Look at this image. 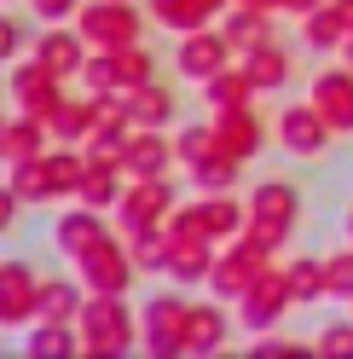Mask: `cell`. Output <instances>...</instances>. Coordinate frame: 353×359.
Segmentation results:
<instances>
[{
  "mask_svg": "<svg viewBox=\"0 0 353 359\" xmlns=\"http://www.w3.org/2000/svg\"><path fill=\"white\" fill-rule=\"evenodd\" d=\"M249 226L267 232L272 243H290L296 226H301V186L296 180H261V186H249Z\"/></svg>",
  "mask_w": 353,
  "mask_h": 359,
  "instance_id": "6",
  "label": "cell"
},
{
  "mask_svg": "<svg viewBox=\"0 0 353 359\" xmlns=\"http://www.w3.org/2000/svg\"><path fill=\"white\" fill-rule=\"evenodd\" d=\"M244 168H249V163H237V156L214 151L209 163H197V168H186V174H191V191H237Z\"/></svg>",
  "mask_w": 353,
  "mask_h": 359,
  "instance_id": "37",
  "label": "cell"
},
{
  "mask_svg": "<svg viewBox=\"0 0 353 359\" xmlns=\"http://www.w3.org/2000/svg\"><path fill=\"white\" fill-rule=\"evenodd\" d=\"M209 122H214V140L226 156H237V163H255L261 151H267L272 140V122L261 116L255 104H237V110H209Z\"/></svg>",
  "mask_w": 353,
  "mask_h": 359,
  "instance_id": "11",
  "label": "cell"
},
{
  "mask_svg": "<svg viewBox=\"0 0 353 359\" xmlns=\"http://www.w3.org/2000/svg\"><path fill=\"white\" fill-rule=\"evenodd\" d=\"M237 6H255V12H272V18H284V0H237Z\"/></svg>",
  "mask_w": 353,
  "mask_h": 359,
  "instance_id": "48",
  "label": "cell"
},
{
  "mask_svg": "<svg viewBox=\"0 0 353 359\" xmlns=\"http://www.w3.org/2000/svg\"><path fill=\"white\" fill-rule=\"evenodd\" d=\"M29 53V29H24V18H18L12 6H0V70L6 64H18Z\"/></svg>",
  "mask_w": 353,
  "mask_h": 359,
  "instance_id": "40",
  "label": "cell"
},
{
  "mask_svg": "<svg viewBox=\"0 0 353 359\" xmlns=\"http://www.w3.org/2000/svg\"><path fill=\"white\" fill-rule=\"evenodd\" d=\"M324 284H330V302L347 307V296H353V243L336 250V255H324Z\"/></svg>",
  "mask_w": 353,
  "mask_h": 359,
  "instance_id": "41",
  "label": "cell"
},
{
  "mask_svg": "<svg viewBox=\"0 0 353 359\" xmlns=\"http://www.w3.org/2000/svg\"><path fill=\"white\" fill-rule=\"evenodd\" d=\"M197 203H203V232L214 243H232L249 226V197H237V191H197Z\"/></svg>",
  "mask_w": 353,
  "mask_h": 359,
  "instance_id": "22",
  "label": "cell"
},
{
  "mask_svg": "<svg viewBox=\"0 0 353 359\" xmlns=\"http://www.w3.org/2000/svg\"><path fill=\"white\" fill-rule=\"evenodd\" d=\"M41 319V273L29 261H0V325L29 330Z\"/></svg>",
  "mask_w": 353,
  "mask_h": 359,
  "instance_id": "12",
  "label": "cell"
},
{
  "mask_svg": "<svg viewBox=\"0 0 353 359\" xmlns=\"http://www.w3.org/2000/svg\"><path fill=\"white\" fill-rule=\"evenodd\" d=\"M174 151H180V168L209 163V156L220 151V140H214V122H186V128H174Z\"/></svg>",
  "mask_w": 353,
  "mask_h": 359,
  "instance_id": "38",
  "label": "cell"
},
{
  "mask_svg": "<svg viewBox=\"0 0 353 359\" xmlns=\"http://www.w3.org/2000/svg\"><path fill=\"white\" fill-rule=\"evenodd\" d=\"M0 163H6V122H0Z\"/></svg>",
  "mask_w": 353,
  "mask_h": 359,
  "instance_id": "52",
  "label": "cell"
},
{
  "mask_svg": "<svg viewBox=\"0 0 353 359\" xmlns=\"http://www.w3.org/2000/svg\"><path fill=\"white\" fill-rule=\"evenodd\" d=\"M122 238H127V255H134L139 278L168 266V226H162V220H157V226H122Z\"/></svg>",
  "mask_w": 353,
  "mask_h": 359,
  "instance_id": "34",
  "label": "cell"
},
{
  "mask_svg": "<svg viewBox=\"0 0 353 359\" xmlns=\"http://www.w3.org/2000/svg\"><path fill=\"white\" fill-rule=\"evenodd\" d=\"M237 53H232V41L220 24H203V29H186V35H174V70H180V81H197L203 87L214 70H226Z\"/></svg>",
  "mask_w": 353,
  "mask_h": 359,
  "instance_id": "9",
  "label": "cell"
},
{
  "mask_svg": "<svg viewBox=\"0 0 353 359\" xmlns=\"http://www.w3.org/2000/svg\"><path fill=\"white\" fill-rule=\"evenodd\" d=\"M127 133H134V110H127V93H93V128H87V151L122 156Z\"/></svg>",
  "mask_w": 353,
  "mask_h": 359,
  "instance_id": "18",
  "label": "cell"
},
{
  "mask_svg": "<svg viewBox=\"0 0 353 359\" xmlns=\"http://www.w3.org/2000/svg\"><path fill=\"white\" fill-rule=\"evenodd\" d=\"M81 6H87V0H29V12L41 18V24H76Z\"/></svg>",
  "mask_w": 353,
  "mask_h": 359,
  "instance_id": "45",
  "label": "cell"
},
{
  "mask_svg": "<svg viewBox=\"0 0 353 359\" xmlns=\"http://www.w3.org/2000/svg\"><path fill=\"white\" fill-rule=\"evenodd\" d=\"M330 6L342 12V24H347V35H353V0H330Z\"/></svg>",
  "mask_w": 353,
  "mask_h": 359,
  "instance_id": "49",
  "label": "cell"
},
{
  "mask_svg": "<svg viewBox=\"0 0 353 359\" xmlns=\"http://www.w3.org/2000/svg\"><path fill=\"white\" fill-rule=\"evenodd\" d=\"M122 186H127V168H122V156H104V151H87V174H81V203H93V209H116L122 203Z\"/></svg>",
  "mask_w": 353,
  "mask_h": 359,
  "instance_id": "21",
  "label": "cell"
},
{
  "mask_svg": "<svg viewBox=\"0 0 353 359\" xmlns=\"http://www.w3.org/2000/svg\"><path fill=\"white\" fill-rule=\"evenodd\" d=\"M81 330V353L87 359H122L139 348V313L127 307V296H104V290H87V302L76 313Z\"/></svg>",
  "mask_w": 353,
  "mask_h": 359,
  "instance_id": "1",
  "label": "cell"
},
{
  "mask_svg": "<svg viewBox=\"0 0 353 359\" xmlns=\"http://www.w3.org/2000/svg\"><path fill=\"white\" fill-rule=\"evenodd\" d=\"M174 203H180L174 180L168 174H145V180H127L122 186V203L110 215H116V226H157V220L174 215Z\"/></svg>",
  "mask_w": 353,
  "mask_h": 359,
  "instance_id": "10",
  "label": "cell"
},
{
  "mask_svg": "<svg viewBox=\"0 0 353 359\" xmlns=\"http://www.w3.org/2000/svg\"><path fill=\"white\" fill-rule=\"evenodd\" d=\"M110 58H116V93H134V87L157 81V53H151L145 41H134V47H116Z\"/></svg>",
  "mask_w": 353,
  "mask_h": 359,
  "instance_id": "36",
  "label": "cell"
},
{
  "mask_svg": "<svg viewBox=\"0 0 353 359\" xmlns=\"http://www.w3.org/2000/svg\"><path fill=\"white\" fill-rule=\"evenodd\" d=\"M6 186L24 197V209H47V203H58V197H53L47 151H41V156H18V163H6Z\"/></svg>",
  "mask_w": 353,
  "mask_h": 359,
  "instance_id": "24",
  "label": "cell"
},
{
  "mask_svg": "<svg viewBox=\"0 0 353 359\" xmlns=\"http://www.w3.org/2000/svg\"><path fill=\"white\" fill-rule=\"evenodd\" d=\"M237 64L249 70V81L261 87V93H284V87L296 81V53L284 47L278 35L261 41V47H249V53H237Z\"/></svg>",
  "mask_w": 353,
  "mask_h": 359,
  "instance_id": "20",
  "label": "cell"
},
{
  "mask_svg": "<svg viewBox=\"0 0 353 359\" xmlns=\"http://www.w3.org/2000/svg\"><path fill=\"white\" fill-rule=\"evenodd\" d=\"M24 353L29 359H70V353H81V330L64 319H35L24 330Z\"/></svg>",
  "mask_w": 353,
  "mask_h": 359,
  "instance_id": "28",
  "label": "cell"
},
{
  "mask_svg": "<svg viewBox=\"0 0 353 359\" xmlns=\"http://www.w3.org/2000/svg\"><path fill=\"white\" fill-rule=\"evenodd\" d=\"M47 168H53V197H58V203H76L81 174H87V145H53L47 151Z\"/></svg>",
  "mask_w": 353,
  "mask_h": 359,
  "instance_id": "33",
  "label": "cell"
},
{
  "mask_svg": "<svg viewBox=\"0 0 353 359\" xmlns=\"http://www.w3.org/2000/svg\"><path fill=\"white\" fill-rule=\"evenodd\" d=\"M296 307V290L290 278H284V266H267V273H255L249 290L237 296V330H278L284 325V313Z\"/></svg>",
  "mask_w": 353,
  "mask_h": 359,
  "instance_id": "7",
  "label": "cell"
},
{
  "mask_svg": "<svg viewBox=\"0 0 353 359\" xmlns=\"http://www.w3.org/2000/svg\"><path fill=\"white\" fill-rule=\"evenodd\" d=\"M336 58H342V64H347V70H353V35H347V47H342Z\"/></svg>",
  "mask_w": 353,
  "mask_h": 359,
  "instance_id": "50",
  "label": "cell"
},
{
  "mask_svg": "<svg viewBox=\"0 0 353 359\" xmlns=\"http://www.w3.org/2000/svg\"><path fill=\"white\" fill-rule=\"evenodd\" d=\"M76 29L87 35V47L116 53V47H134V41H145L151 12H145V0H87V6L76 12Z\"/></svg>",
  "mask_w": 353,
  "mask_h": 359,
  "instance_id": "2",
  "label": "cell"
},
{
  "mask_svg": "<svg viewBox=\"0 0 353 359\" xmlns=\"http://www.w3.org/2000/svg\"><path fill=\"white\" fill-rule=\"evenodd\" d=\"M255 99H261V87L249 81V70H244L237 58L203 81V104H209V110H237V104H255Z\"/></svg>",
  "mask_w": 353,
  "mask_h": 359,
  "instance_id": "26",
  "label": "cell"
},
{
  "mask_svg": "<svg viewBox=\"0 0 353 359\" xmlns=\"http://www.w3.org/2000/svg\"><path fill=\"white\" fill-rule=\"evenodd\" d=\"M324 0H284V18H307V12H319Z\"/></svg>",
  "mask_w": 353,
  "mask_h": 359,
  "instance_id": "47",
  "label": "cell"
},
{
  "mask_svg": "<svg viewBox=\"0 0 353 359\" xmlns=\"http://www.w3.org/2000/svg\"><path fill=\"white\" fill-rule=\"evenodd\" d=\"M232 319L237 307L220 302V296H197L191 313H186V359H203V353H220L232 342Z\"/></svg>",
  "mask_w": 353,
  "mask_h": 359,
  "instance_id": "14",
  "label": "cell"
},
{
  "mask_svg": "<svg viewBox=\"0 0 353 359\" xmlns=\"http://www.w3.org/2000/svg\"><path fill=\"white\" fill-rule=\"evenodd\" d=\"M145 12H151V29H168V35H186V29L220 24L209 0H145Z\"/></svg>",
  "mask_w": 353,
  "mask_h": 359,
  "instance_id": "27",
  "label": "cell"
},
{
  "mask_svg": "<svg viewBox=\"0 0 353 359\" xmlns=\"http://www.w3.org/2000/svg\"><path fill=\"white\" fill-rule=\"evenodd\" d=\"M220 29H226V41H232V53H249V47H261V41H272L278 35V18L272 12H255V6H232L220 12Z\"/></svg>",
  "mask_w": 353,
  "mask_h": 359,
  "instance_id": "25",
  "label": "cell"
},
{
  "mask_svg": "<svg viewBox=\"0 0 353 359\" xmlns=\"http://www.w3.org/2000/svg\"><path fill=\"white\" fill-rule=\"evenodd\" d=\"M330 140H336V128L319 116L313 99L278 104V116H272V145L290 156V163H324V156H330Z\"/></svg>",
  "mask_w": 353,
  "mask_h": 359,
  "instance_id": "3",
  "label": "cell"
},
{
  "mask_svg": "<svg viewBox=\"0 0 353 359\" xmlns=\"http://www.w3.org/2000/svg\"><path fill=\"white\" fill-rule=\"evenodd\" d=\"M53 145H87V128H93V93H64L58 110H53Z\"/></svg>",
  "mask_w": 353,
  "mask_h": 359,
  "instance_id": "32",
  "label": "cell"
},
{
  "mask_svg": "<svg viewBox=\"0 0 353 359\" xmlns=\"http://www.w3.org/2000/svg\"><path fill=\"white\" fill-rule=\"evenodd\" d=\"M70 266H76V278H81L87 290H104V296H127V290H134V278H139L134 255H127L122 226H116V232H104L93 250H87L81 261H70Z\"/></svg>",
  "mask_w": 353,
  "mask_h": 359,
  "instance_id": "5",
  "label": "cell"
},
{
  "mask_svg": "<svg viewBox=\"0 0 353 359\" xmlns=\"http://www.w3.org/2000/svg\"><path fill=\"white\" fill-rule=\"evenodd\" d=\"M214 255H220V243H214V238H174V232H168V266H162V278H168V284H180V290L209 284Z\"/></svg>",
  "mask_w": 353,
  "mask_h": 359,
  "instance_id": "19",
  "label": "cell"
},
{
  "mask_svg": "<svg viewBox=\"0 0 353 359\" xmlns=\"http://www.w3.org/2000/svg\"><path fill=\"white\" fill-rule=\"evenodd\" d=\"M110 232V220H104V209H93V203H64L58 209V220H53V250L64 255V261H81L93 243Z\"/></svg>",
  "mask_w": 353,
  "mask_h": 359,
  "instance_id": "15",
  "label": "cell"
},
{
  "mask_svg": "<svg viewBox=\"0 0 353 359\" xmlns=\"http://www.w3.org/2000/svg\"><path fill=\"white\" fill-rule=\"evenodd\" d=\"M307 99L319 104V116L336 128V140H353V70L347 64H319L307 81Z\"/></svg>",
  "mask_w": 353,
  "mask_h": 359,
  "instance_id": "13",
  "label": "cell"
},
{
  "mask_svg": "<svg viewBox=\"0 0 353 359\" xmlns=\"http://www.w3.org/2000/svg\"><path fill=\"white\" fill-rule=\"evenodd\" d=\"M255 359H278V353H319L313 342H296V336H278V330H261L255 342H249Z\"/></svg>",
  "mask_w": 353,
  "mask_h": 359,
  "instance_id": "43",
  "label": "cell"
},
{
  "mask_svg": "<svg viewBox=\"0 0 353 359\" xmlns=\"http://www.w3.org/2000/svg\"><path fill=\"white\" fill-rule=\"evenodd\" d=\"M127 110H134V128H174L180 122V99H174V87L157 76L127 93Z\"/></svg>",
  "mask_w": 353,
  "mask_h": 359,
  "instance_id": "23",
  "label": "cell"
},
{
  "mask_svg": "<svg viewBox=\"0 0 353 359\" xmlns=\"http://www.w3.org/2000/svg\"><path fill=\"white\" fill-rule=\"evenodd\" d=\"M313 348H319V359H353V313L347 319H324Z\"/></svg>",
  "mask_w": 353,
  "mask_h": 359,
  "instance_id": "39",
  "label": "cell"
},
{
  "mask_svg": "<svg viewBox=\"0 0 353 359\" xmlns=\"http://www.w3.org/2000/svg\"><path fill=\"white\" fill-rule=\"evenodd\" d=\"M0 122H6V116H0Z\"/></svg>",
  "mask_w": 353,
  "mask_h": 359,
  "instance_id": "55",
  "label": "cell"
},
{
  "mask_svg": "<svg viewBox=\"0 0 353 359\" xmlns=\"http://www.w3.org/2000/svg\"><path fill=\"white\" fill-rule=\"evenodd\" d=\"M81 87H87V93H116V58H110L104 47L87 53V64H81Z\"/></svg>",
  "mask_w": 353,
  "mask_h": 359,
  "instance_id": "42",
  "label": "cell"
},
{
  "mask_svg": "<svg viewBox=\"0 0 353 359\" xmlns=\"http://www.w3.org/2000/svg\"><path fill=\"white\" fill-rule=\"evenodd\" d=\"M347 313H353V296H347Z\"/></svg>",
  "mask_w": 353,
  "mask_h": 359,
  "instance_id": "54",
  "label": "cell"
},
{
  "mask_svg": "<svg viewBox=\"0 0 353 359\" xmlns=\"http://www.w3.org/2000/svg\"><path fill=\"white\" fill-rule=\"evenodd\" d=\"M186 313L191 296L186 290H157L139 307V348L151 359H186Z\"/></svg>",
  "mask_w": 353,
  "mask_h": 359,
  "instance_id": "4",
  "label": "cell"
},
{
  "mask_svg": "<svg viewBox=\"0 0 353 359\" xmlns=\"http://www.w3.org/2000/svg\"><path fill=\"white\" fill-rule=\"evenodd\" d=\"M0 330H6V325H0Z\"/></svg>",
  "mask_w": 353,
  "mask_h": 359,
  "instance_id": "56",
  "label": "cell"
},
{
  "mask_svg": "<svg viewBox=\"0 0 353 359\" xmlns=\"http://www.w3.org/2000/svg\"><path fill=\"white\" fill-rule=\"evenodd\" d=\"M342 226H347V238H353V203H347V215H342Z\"/></svg>",
  "mask_w": 353,
  "mask_h": 359,
  "instance_id": "51",
  "label": "cell"
},
{
  "mask_svg": "<svg viewBox=\"0 0 353 359\" xmlns=\"http://www.w3.org/2000/svg\"><path fill=\"white\" fill-rule=\"evenodd\" d=\"M296 24H301V41H307V53H342L347 47V24H342V12L336 6H330V0H324V6L319 12H307V18H296Z\"/></svg>",
  "mask_w": 353,
  "mask_h": 359,
  "instance_id": "31",
  "label": "cell"
},
{
  "mask_svg": "<svg viewBox=\"0 0 353 359\" xmlns=\"http://www.w3.org/2000/svg\"><path fill=\"white\" fill-rule=\"evenodd\" d=\"M249 278H255V266H249L244 255H237V250H226V243H220V255H214V266H209V284H203V290L237 307V296L249 290Z\"/></svg>",
  "mask_w": 353,
  "mask_h": 359,
  "instance_id": "30",
  "label": "cell"
},
{
  "mask_svg": "<svg viewBox=\"0 0 353 359\" xmlns=\"http://www.w3.org/2000/svg\"><path fill=\"white\" fill-rule=\"evenodd\" d=\"M0 6H29V0H0Z\"/></svg>",
  "mask_w": 353,
  "mask_h": 359,
  "instance_id": "53",
  "label": "cell"
},
{
  "mask_svg": "<svg viewBox=\"0 0 353 359\" xmlns=\"http://www.w3.org/2000/svg\"><path fill=\"white\" fill-rule=\"evenodd\" d=\"M162 226H168L174 238H209V232H203V203H197V197H191V203H174V215L162 220Z\"/></svg>",
  "mask_w": 353,
  "mask_h": 359,
  "instance_id": "44",
  "label": "cell"
},
{
  "mask_svg": "<svg viewBox=\"0 0 353 359\" xmlns=\"http://www.w3.org/2000/svg\"><path fill=\"white\" fill-rule=\"evenodd\" d=\"M87 302V284L76 273H47L41 278V319H64V325H76V313Z\"/></svg>",
  "mask_w": 353,
  "mask_h": 359,
  "instance_id": "29",
  "label": "cell"
},
{
  "mask_svg": "<svg viewBox=\"0 0 353 359\" xmlns=\"http://www.w3.org/2000/svg\"><path fill=\"white\" fill-rule=\"evenodd\" d=\"M6 99L24 110V116L53 122V110H58V99H64V76L47 70L35 53H24L18 64H6Z\"/></svg>",
  "mask_w": 353,
  "mask_h": 359,
  "instance_id": "8",
  "label": "cell"
},
{
  "mask_svg": "<svg viewBox=\"0 0 353 359\" xmlns=\"http://www.w3.org/2000/svg\"><path fill=\"white\" fill-rule=\"evenodd\" d=\"M18 215H24V197H18L12 186H0V238L18 226Z\"/></svg>",
  "mask_w": 353,
  "mask_h": 359,
  "instance_id": "46",
  "label": "cell"
},
{
  "mask_svg": "<svg viewBox=\"0 0 353 359\" xmlns=\"http://www.w3.org/2000/svg\"><path fill=\"white\" fill-rule=\"evenodd\" d=\"M284 278H290V290H296V307L330 302V284H324V255H290V261H284Z\"/></svg>",
  "mask_w": 353,
  "mask_h": 359,
  "instance_id": "35",
  "label": "cell"
},
{
  "mask_svg": "<svg viewBox=\"0 0 353 359\" xmlns=\"http://www.w3.org/2000/svg\"><path fill=\"white\" fill-rule=\"evenodd\" d=\"M29 53L47 64V70H58L64 81H81V64H87V35L76 24H41V35L29 41Z\"/></svg>",
  "mask_w": 353,
  "mask_h": 359,
  "instance_id": "16",
  "label": "cell"
},
{
  "mask_svg": "<svg viewBox=\"0 0 353 359\" xmlns=\"http://www.w3.org/2000/svg\"><path fill=\"white\" fill-rule=\"evenodd\" d=\"M180 151H174V128H134L122 145V168L127 180H145V174H174Z\"/></svg>",
  "mask_w": 353,
  "mask_h": 359,
  "instance_id": "17",
  "label": "cell"
}]
</instances>
